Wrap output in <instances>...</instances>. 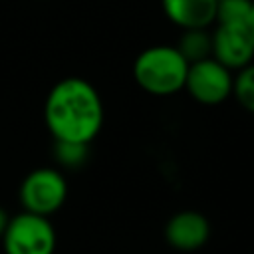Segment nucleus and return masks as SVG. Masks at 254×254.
Here are the masks:
<instances>
[{"label": "nucleus", "instance_id": "nucleus-1", "mask_svg": "<svg viewBox=\"0 0 254 254\" xmlns=\"http://www.w3.org/2000/svg\"><path fill=\"white\" fill-rule=\"evenodd\" d=\"M44 117L56 141L89 145L103 125V103L89 81L65 77L50 89Z\"/></svg>", "mask_w": 254, "mask_h": 254}, {"label": "nucleus", "instance_id": "nucleus-2", "mask_svg": "<svg viewBox=\"0 0 254 254\" xmlns=\"http://www.w3.org/2000/svg\"><path fill=\"white\" fill-rule=\"evenodd\" d=\"M189 64L175 46H153L143 50L133 64L137 85L151 95H173L185 87Z\"/></svg>", "mask_w": 254, "mask_h": 254}, {"label": "nucleus", "instance_id": "nucleus-3", "mask_svg": "<svg viewBox=\"0 0 254 254\" xmlns=\"http://www.w3.org/2000/svg\"><path fill=\"white\" fill-rule=\"evenodd\" d=\"M2 244L6 254H54L56 230L48 216L24 210L8 220Z\"/></svg>", "mask_w": 254, "mask_h": 254}, {"label": "nucleus", "instance_id": "nucleus-4", "mask_svg": "<svg viewBox=\"0 0 254 254\" xmlns=\"http://www.w3.org/2000/svg\"><path fill=\"white\" fill-rule=\"evenodd\" d=\"M67 196V183L56 169L42 167L26 175L20 185V202L26 212L50 216L60 210Z\"/></svg>", "mask_w": 254, "mask_h": 254}, {"label": "nucleus", "instance_id": "nucleus-5", "mask_svg": "<svg viewBox=\"0 0 254 254\" xmlns=\"http://www.w3.org/2000/svg\"><path fill=\"white\" fill-rule=\"evenodd\" d=\"M232 73L214 58L189 65L185 87L189 95L202 105H218L232 95Z\"/></svg>", "mask_w": 254, "mask_h": 254}, {"label": "nucleus", "instance_id": "nucleus-6", "mask_svg": "<svg viewBox=\"0 0 254 254\" xmlns=\"http://www.w3.org/2000/svg\"><path fill=\"white\" fill-rule=\"evenodd\" d=\"M212 38V58L226 69H242L252 64L254 42L248 26H222L218 24Z\"/></svg>", "mask_w": 254, "mask_h": 254}, {"label": "nucleus", "instance_id": "nucleus-7", "mask_svg": "<svg viewBox=\"0 0 254 254\" xmlns=\"http://www.w3.org/2000/svg\"><path fill=\"white\" fill-rule=\"evenodd\" d=\"M210 238V222L196 210H181L165 224V240L181 252H194Z\"/></svg>", "mask_w": 254, "mask_h": 254}, {"label": "nucleus", "instance_id": "nucleus-8", "mask_svg": "<svg viewBox=\"0 0 254 254\" xmlns=\"http://www.w3.org/2000/svg\"><path fill=\"white\" fill-rule=\"evenodd\" d=\"M167 18L183 30L208 28L216 18V0H161Z\"/></svg>", "mask_w": 254, "mask_h": 254}, {"label": "nucleus", "instance_id": "nucleus-9", "mask_svg": "<svg viewBox=\"0 0 254 254\" xmlns=\"http://www.w3.org/2000/svg\"><path fill=\"white\" fill-rule=\"evenodd\" d=\"M177 50L185 58V62L190 65V64H196L200 60L212 58V38L206 32V28L185 30Z\"/></svg>", "mask_w": 254, "mask_h": 254}, {"label": "nucleus", "instance_id": "nucleus-10", "mask_svg": "<svg viewBox=\"0 0 254 254\" xmlns=\"http://www.w3.org/2000/svg\"><path fill=\"white\" fill-rule=\"evenodd\" d=\"M250 10V0H218L214 22L222 26H248Z\"/></svg>", "mask_w": 254, "mask_h": 254}, {"label": "nucleus", "instance_id": "nucleus-11", "mask_svg": "<svg viewBox=\"0 0 254 254\" xmlns=\"http://www.w3.org/2000/svg\"><path fill=\"white\" fill-rule=\"evenodd\" d=\"M232 95L246 111L254 113V64L238 69V75L232 81Z\"/></svg>", "mask_w": 254, "mask_h": 254}, {"label": "nucleus", "instance_id": "nucleus-12", "mask_svg": "<svg viewBox=\"0 0 254 254\" xmlns=\"http://www.w3.org/2000/svg\"><path fill=\"white\" fill-rule=\"evenodd\" d=\"M54 155H56L60 165H64L67 169H77L87 161L89 145H85V143H69V141H56Z\"/></svg>", "mask_w": 254, "mask_h": 254}, {"label": "nucleus", "instance_id": "nucleus-13", "mask_svg": "<svg viewBox=\"0 0 254 254\" xmlns=\"http://www.w3.org/2000/svg\"><path fill=\"white\" fill-rule=\"evenodd\" d=\"M8 216H6V212L0 208V238H2V234H4V230H6V226H8Z\"/></svg>", "mask_w": 254, "mask_h": 254}, {"label": "nucleus", "instance_id": "nucleus-14", "mask_svg": "<svg viewBox=\"0 0 254 254\" xmlns=\"http://www.w3.org/2000/svg\"><path fill=\"white\" fill-rule=\"evenodd\" d=\"M248 30H250V36H252V42H254V2H252V10H250V20H248Z\"/></svg>", "mask_w": 254, "mask_h": 254}, {"label": "nucleus", "instance_id": "nucleus-15", "mask_svg": "<svg viewBox=\"0 0 254 254\" xmlns=\"http://www.w3.org/2000/svg\"><path fill=\"white\" fill-rule=\"evenodd\" d=\"M216 2H218V0H216Z\"/></svg>", "mask_w": 254, "mask_h": 254}]
</instances>
